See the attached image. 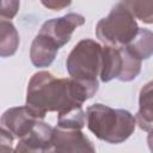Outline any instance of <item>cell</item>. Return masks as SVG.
<instances>
[{
  "label": "cell",
  "mask_w": 153,
  "mask_h": 153,
  "mask_svg": "<svg viewBox=\"0 0 153 153\" xmlns=\"http://www.w3.org/2000/svg\"><path fill=\"white\" fill-rule=\"evenodd\" d=\"M51 153H96L92 141L81 131L72 129H53Z\"/></svg>",
  "instance_id": "cell-7"
},
{
  "label": "cell",
  "mask_w": 153,
  "mask_h": 153,
  "mask_svg": "<svg viewBox=\"0 0 153 153\" xmlns=\"http://www.w3.org/2000/svg\"><path fill=\"white\" fill-rule=\"evenodd\" d=\"M37 120L29 109L24 106H14L7 109L0 117V127L10 131L14 137H24L36 124Z\"/></svg>",
  "instance_id": "cell-9"
},
{
  "label": "cell",
  "mask_w": 153,
  "mask_h": 153,
  "mask_svg": "<svg viewBox=\"0 0 153 153\" xmlns=\"http://www.w3.org/2000/svg\"><path fill=\"white\" fill-rule=\"evenodd\" d=\"M53 127L43 121H37L32 129L14 147V153H44L51 148Z\"/></svg>",
  "instance_id": "cell-8"
},
{
  "label": "cell",
  "mask_w": 153,
  "mask_h": 153,
  "mask_svg": "<svg viewBox=\"0 0 153 153\" xmlns=\"http://www.w3.org/2000/svg\"><path fill=\"white\" fill-rule=\"evenodd\" d=\"M98 87L99 84H82L39 71L29 80L25 106L42 121L51 111L60 114L73 108H82V104L97 93Z\"/></svg>",
  "instance_id": "cell-1"
},
{
  "label": "cell",
  "mask_w": 153,
  "mask_h": 153,
  "mask_svg": "<svg viewBox=\"0 0 153 153\" xmlns=\"http://www.w3.org/2000/svg\"><path fill=\"white\" fill-rule=\"evenodd\" d=\"M124 48L140 61L148 60L153 53V33L147 29L139 27L136 36Z\"/></svg>",
  "instance_id": "cell-13"
},
{
  "label": "cell",
  "mask_w": 153,
  "mask_h": 153,
  "mask_svg": "<svg viewBox=\"0 0 153 153\" xmlns=\"http://www.w3.org/2000/svg\"><path fill=\"white\" fill-rule=\"evenodd\" d=\"M86 124V112L82 108H73L57 114V128L81 130Z\"/></svg>",
  "instance_id": "cell-14"
},
{
  "label": "cell",
  "mask_w": 153,
  "mask_h": 153,
  "mask_svg": "<svg viewBox=\"0 0 153 153\" xmlns=\"http://www.w3.org/2000/svg\"><path fill=\"white\" fill-rule=\"evenodd\" d=\"M42 4H43L45 7L51 8V10H54V11H60V10H62L63 7L71 5L69 1H67V2H66V1H61V2H60V1H57V2H56V1H48V2H47V1H43Z\"/></svg>",
  "instance_id": "cell-18"
},
{
  "label": "cell",
  "mask_w": 153,
  "mask_h": 153,
  "mask_svg": "<svg viewBox=\"0 0 153 153\" xmlns=\"http://www.w3.org/2000/svg\"><path fill=\"white\" fill-rule=\"evenodd\" d=\"M136 124L145 131H151L153 126L152 111V81L147 82L139 94V111L134 116Z\"/></svg>",
  "instance_id": "cell-11"
},
{
  "label": "cell",
  "mask_w": 153,
  "mask_h": 153,
  "mask_svg": "<svg viewBox=\"0 0 153 153\" xmlns=\"http://www.w3.org/2000/svg\"><path fill=\"white\" fill-rule=\"evenodd\" d=\"M57 51H59V48L56 44H54L45 36L37 33L30 48L31 63L37 68L49 67L54 62L57 55Z\"/></svg>",
  "instance_id": "cell-10"
},
{
  "label": "cell",
  "mask_w": 153,
  "mask_h": 153,
  "mask_svg": "<svg viewBox=\"0 0 153 153\" xmlns=\"http://www.w3.org/2000/svg\"><path fill=\"white\" fill-rule=\"evenodd\" d=\"M102 51L103 45L93 39L85 38L79 41L66 60L69 78L82 84H99Z\"/></svg>",
  "instance_id": "cell-4"
},
{
  "label": "cell",
  "mask_w": 153,
  "mask_h": 153,
  "mask_svg": "<svg viewBox=\"0 0 153 153\" xmlns=\"http://www.w3.org/2000/svg\"><path fill=\"white\" fill-rule=\"evenodd\" d=\"M84 23H85L84 16L72 12L62 17L53 18L44 22L38 33L49 38L60 49L71 41V37L74 30L84 25Z\"/></svg>",
  "instance_id": "cell-6"
},
{
  "label": "cell",
  "mask_w": 153,
  "mask_h": 153,
  "mask_svg": "<svg viewBox=\"0 0 153 153\" xmlns=\"http://www.w3.org/2000/svg\"><path fill=\"white\" fill-rule=\"evenodd\" d=\"M20 37L11 20L0 19V57L14 55L19 48Z\"/></svg>",
  "instance_id": "cell-12"
},
{
  "label": "cell",
  "mask_w": 153,
  "mask_h": 153,
  "mask_svg": "<svg viewBox=\"0 0 153 153\" xmlns=\"http://www.w3.org/2000/svg\"><path fill=\"white\" fill-rule=\"evenodd\" d=\"M19 1H2L0 0V19L11 20L16 17L19 10Z\"/></svg>",
  "instance_id": "cell-16"
},
{
  "label": "cell",
  "mask_w": 153,
  "mask_h": 153,
  "mask_svg": "<svg viewBox=\"0 0 153 153\" xmlns=\"http://www.w3.org/2000/svg\"><path fill=\"white\" fill-rule=\"evenodd\" d=\"M88 130L99 140L118 145L128 140L135 130L134 115L124 109H112L97 103L86 109Z\"/></svg>",
  "instance_id": "cell-2"
},
{
  "label": "cell",
  "mask_w": 153,
  "mask_h": 153,
  "mask_svg": "<svg viewBox=\"0 0 153 153\" xmlns=\"http://www.w3.org/2000/svg\"><path fill=\"white\" fill-rule=\"evenodd\" d=\"M139 25L136 19L126 6L124 1L116 4L110 13L102 18L96 25V36L109 47H126L137 33Z\"/></svg>",
  "instance_id": "cell-3"
},
{
  "label": "cell",
  "mask_w": 153,
  "mask_h": 153,
  "mask_svg": "<svg viewBox=\"0 0 153 153\" xmlns=\"http://www.w3.org/2000/svg\"><path fill=\"white\" fill-rule=\"evenodd\" d=\"M13 141L14 136L10 131L0 127V153H14Z\"/></svg>",
  "instance_id": "cell-17"
},
{
  "label": "cell",
  "mask_w": 153,
  "mask_h": 153,
  "mask_svg": "<svg viewBox=\"0 0 153 153\" xmlns=\"http://www.w3.org/2000/svg\"><path fill=\"white\" fill-rule=\"evenodd\" d=\"M141 66L142 61L133 56L124 47L115 48L104 45L99 79L102 82H109L114 79L128 82L140 74Z\"/></svg>",
  "instance_id": "cell-5"
},
{
  "label": "cell",
  "mask_w": 153,
  "mask_h": 153,
  "mask_svg": "<svg viewBox=\"0 0 153 153\" xmlns=\"http://www.w3.org/2000/svg\"><path fill=\"white\" fill-rule=\"evenodd\" d=\"M126 6L129 8L134 18L142 20L143 23L151 24L153 22V16H152V8H153V2H142V1H124Z\"/></svg>",
  "instance_id": "cell-15"
}]
</instances>
